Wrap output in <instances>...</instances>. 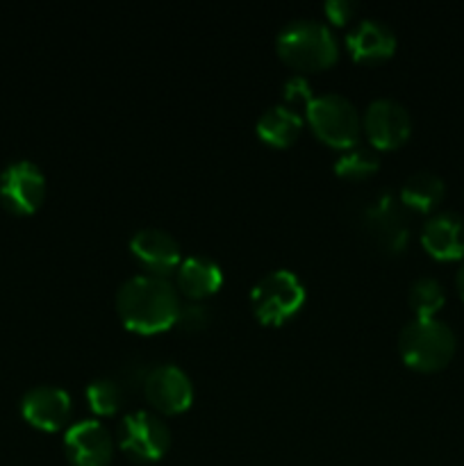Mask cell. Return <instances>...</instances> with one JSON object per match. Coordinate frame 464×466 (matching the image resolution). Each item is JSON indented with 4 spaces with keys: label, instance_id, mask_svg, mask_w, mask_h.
<instances>
[{
    "label": "cell",
    "instance_id": "obj_1",
    "mask_svg": "<svg viewBox=\"0 0 464 466\" xmlns=\"http://www.w3.org/2000/svg\"><path fill=\"white\" fill-rule=\"evenodd\" d=\"M116 312L130 330L153 335L176 323L180 299L176 285L166 276L136 273L116 289Z\"/></svg>",
    "mask_w": 464,
    "mask_h": 466
},
{
    "label": "cell",
    "instance_id": "obj_2",
    "mask_svg": "<svg viewBox=\"0 0 464 466\" xmlns=\"http://www.w3.org/2000/svg\"><path fill=\"white\" fill-rule=\"evenodd\" d=\"M277 55L298 71H318L330 66L339 55V44L321 18H291L276 36Z\"/></svg>",
    "mask_w": 464,
    "mask_h": 466
},
{
    "label": "cell",
    "instance_id": "obj_3",
    "mask_svg": "<svg viewBox=\"0 0 464 466\" xmlns=\"http://www.w3.org/2000/svg\"><path fill=\"white\" fill-rule=\"evenodd\" d=\"M455 339L453 328L437 317H414L400 328L398 353L408 367L417 371H439L453 360Z\"/></svg>",
    "mask_w": 464,
    "mask_h": 466
},
{
    "label": "cell",
    "instance_id": "obj_4",
    "mask_svg": "<svg viewBox=\"0 0 464 466\" xmlns=\"http://www.w3.org/2000/svg\"><path fill=\"white\" fill-rule=\"evenodd\" d=\"M308 300L303 280L291 268H273L264 273L250 289V308L267 326H280L300 312Z\"/></svg>",
    "mask_w": 464,
    "mask_h": 466
},
{
    "label": "cell",
    "instance_id": "obj_5",
    "mask_svg": "<svg viewBox=\"0 0 464 466\" xmlns=\"http://www.w3.org/2000/svg\"><path fill=\"white\" fill-rule=\"evenodd\" d=\"M305 114H308V123L314 135L326 144L344 150L359 141L362 118H359L358 107L348 96L339 94V91L314 94Z\"/></svg>",
    "mask_w": 464,
    "mask_h": 466
},
{
    "label": "cell",
    "instance_id": "obj_6",
    "mask_svg": "<svg viewBox=\"0 0 464 466\" xmlns=\"http://www.w3.org/2000/svg\"><path fill=\"white\" fill-rule=\"evenodd\" d=\"M359 226L385 253H400L408 244V209L391 189H380L359 208Z\"/></svg>",
    "mask_w": 464,
    "mask_h": 466
},
{
    "label": "cell",
    "instance_id": "obj_7",
    "mask_svg": "<svg viewBox=\"0 0 464 466\" xmlns=\"http://www.w3.org/2000/svg\"><path fill=\"white\" fill-rule=\"evenodd\" d=\"M118 446L135 462H155L171 446V428L150 410H135L118 421Z\"/></svg>",
    "mask_w": 464,
    "mask_h": 466
},
{
    "label": "cell",
    "instance_id": "obj_8",
    "mask_svg": "<svg viewBox=\"0 0 464 466\" xmlns=\"http://www.w3.org/2000/svg\"><path fill=\"white\" fill-rule=\"evenodd\" d=\"M45 198V173L32 159H14L0 171V203L12 214H32Z\"/></svg>",
    "mask_w": 464,
    "mask_h": 466
},
{
    "label": "cell",
    "instance_id": "obj_9",
    "mask_svg": "<svg viewBox=\"0 0 464 466\" xmlns=\"http://www.w3.org/2000/svg\"><path fill=\"white\" fill-rule=\"evenodd\" d=\"M146 400L162 414H180L194 400V382L189 373L173 362H159L146 371L144 378Z\"/></svg>",
    "mask_w": 464,
    "mask_h": 466
},
{
    "label": "cell",
    "instance_id": "obj_10",
    "mask_svg": "<svg viewBox=\"0 0 464 466\" xmlns=\"http://www.w3.org/2000/svg\"><path fill=\"white\" fill-rule=\"evenodd\" d=\"M362 130L373 148H398L412 132V114L400 100L378 96L364 109Z\"/></svg>",
    "mask_w": 464,
    "mask_h": 466
},
{
    "label": "cell",
    "instance_id": "obj_11",
    "mask_svg": "<svg viewBox=\"0 0 464 466\" xmlns=\"http://www.w3.org/2000/svg\"><path fill=\"white\" fill-rule=\"evenodd\" d=\"M64 453L73 466H107L114 455V437L98 419H77L64 432Z\"/></svg>",
    "mask_w": 464,
    "mask_h": 466
},
{
    "label": "cell",
    "instance_id": "obj_12",
    "mask_svg": "<svg viewBox=\"0 0 464 466\" xmlns=\"http://www.w3.org/2000/svg\"><path fill=\"white\" fill-rule=\"evenodd\" d=\"M71 394L59 385H35L23 394L21 414L39 431H59L71 417Z\"/></svg>",
    "mask_w": 464,
    "mask_h": 466
},
{
    "label": "cell",
    "instance_id": "obj_13",
    "mask_svg": "<svg viewBox=\"0 0 464 466\" xmlns=\"http://www.w3.org/2000/svg\"><path fill=\"white\" fill-rule=\"evenodd\" d=\"M130 250L150 273L166 276L177 268L182 253L180 244L168 230L157 226H144L130 237Z\"/></svg>",
    "mask_w": 464,
    "mask_h": 466
},
{
    "label": "cell",
    "instance_id": "obj_14",
    "mask_svg": "<svg viewBox=\"0 0 464 466\" xmlns=\"http://www.w3.org/2000/svg\"><path fill=\"white\" fill-rule=\"evenodd\" d=\"M421 244L428 253L441 262L464 258V217L458 212H435L421 228Z\"/></svg>",
    "mask_w": 464,
    "mask_h": 466
},
{
    "label": "cell",
    "instance_id": "obj_15",
    "mask_svg": "<svg viewBox=\"0 0 464 466\" xmlns=\"http://www.w3.org/2000/svg\"><path fill=\"white\" fill-rule=\"evenodd\" d=\"M346 46L358 62H380L396 50V32L382 18H359L346 32Z\"/></svg>",
    "mask_w": 464,
    "mask_h": 466
},
{
    "label": "cell",
    "instance_id": "obj_16",
    "mask_svg": "<svg viewBox=\"0 0 464 466\" xmlns=\"http://www.w3.org/2000/svg\"><path fill=\"white\" fill-rule=\"evenodd\" d=\"M176 271L177 289L189 296L191 300H200L214 294L223 282L221 264L203 253L185 255Z\"/></svg>",
    "mask_w": 464,
    "mask_h": 466
},
{
    "label": "cell",
    "instance_id": "obj_17",
    "mask_svg": "<svg viewBox=\"0 0 464 466\" xmlns=\"http://www.w3.org/2000/svg\"><path fill=\"white\" fill-rule=\"evenodd\" d=\"M300 127H303V116L291 105L285 103L267 107L255 123V132H257L259 139L268 146H276V148L289 146L300 135Z\"/></svg>",
    "mask_w": 464,
    "mask_h": 466
},
{
    "label": "cell",
    "instance_id": "obj_18",
    "mask_svg": "<svg viewBox=\"0 0 464 466\" xmlns=\"http://www.w3.org/2000/svg\"><path fill=\"white\" fill-rule=\"evenodd\" d=\"M444 191L446 185L441 176H437L435 171H428V168H421V171H414L405 177L403 185H400L398 198L405 205V209L426 214L432 212L441 203Z\"/></svg>",
    "mask_w": 464,
    "mask_h": 466
},
{
    "label": "cell",
    "instance_id": "obj_19",
    "mask_svg": "<svg viewBox=\"0 0 464 466\" xmlns=\"http://www.w3.org/2000/svg\"><path fill=\"white\" fill-rule=\"evenodd\" d=\"M380 167V155L378 148H373L371 144H358L348 146L339 153V157L335 159V173L341 177H348V180H362L368 177L371 173L378 171Z\"/></svg>",
    "mask_w": 464,
    "mask_h": 466
},
{
    "label": "cell",
    "instance_id": "obj_20",
    "mask_svg": "<svg viewBox=\"0 0 464 466\" xmlns=\"http://www.w3.org/2000/svg\"><path fill=\"white\" fill-rule=\"evenodd\" d=\"M446 300L444 285L432 276H421L409 285L408 303L417 317H437Z\"/></svg>",
    "mask_w": 464,
    "mask_h": 466
},
{
    "label": "cell",
    "instance_id": "obj_21",
    "mask_svg": "<svg viewBox=\"0 0 464 466\" xmlns=\"http://www.w3.org/2000/svg\"><path fill=\"white\" fill-rule=\"evenodd\" d=\"M86 400H89V408L94 410L100 417H109V414H116L121 410L123 399H126V391L118 385L114 378L100 376L86 385L85 390Z\"/></svg>",
    "mask_w": 464,
    "mask_h": 466
},
{
    "label": "cell",
    "instance_id": "obj_22",
    "mask_svg": "<svg viewBox=\"0 0 464 466\" xmlns=\"http://www.w3.org/2000/svg\"><path fill=\"white\" fill-rule=\"evenodd\" d=\"M209 321V308L200 300H187L180 303V312H177L176 323H180L182 330H200L207 326Z\"/></svg>",
    "mask_w": 464,
    "mask_h": 466
},
{
    "label": "cell",
    "instance_id": "obj_23",
    "mask_svg": "<svg viewBox=\"0 0 464 466\" xmlns=\"http://www.w3.org/2000/svg\"><path fill=\"white\" fill-rule=\"evenodd\" d=\"M312 85H309V80L305 76H291L289 80L285 82V98L289 100V103H309L312 100Z\"/></svg>",
    "mask_w": 464,
    "mask_h": 466
},
{
    "label": "cell",
    "instance_id": "obj_24",
    "mask_svg": "<svg viewBox=\"0 0 464 466\" xmlns=\"http://www.w3.org/2000/svg\"><path fill=\"white\" fill-rule=\"evenodd\" d=\"M323 12L330 18L332 23H346L355 12H358V5L353 0H328L323 5Z\"/></svg>",
    "mask_w": 464,
    "mask_h": 466
},
{
    "label": "cell",
    "instance_id": "obj_25",
    "mask_svg": "<svg viewBox=\"0 0 464 466\" xmlns=\"http://www.w3.org/2000/svg\"><path fill=\"white\" fill-rule=\"evenodd\" d=\"M455 285H458L459 296L464 299V259H462V264H459V268H458V276H455Z\"/></svg>",
    "mask_w": 464,
    "mask_h": 466
}]
</instances>
